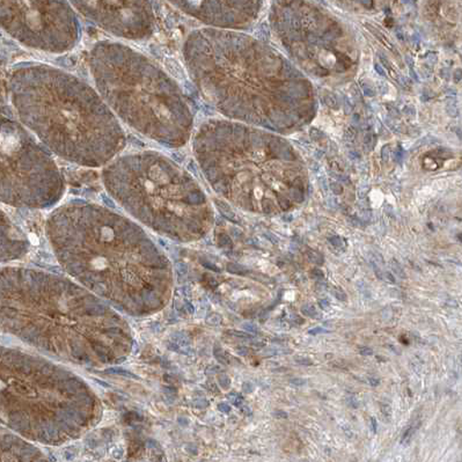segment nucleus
<instances>
[{
  "label": "nucleus",
  "mask_w": 462,
  "mask_h": 462,
  "mask_svg": "<svg viewBox=\"0 0 462 462\" xmlns=\"http://www.w3.org/2000/svg\"><path fill=\"white\" fill-rule=\"evenodd\" d=\"M182 57L203 97L232 120L288 133L313 118L316 101L309 80L251 36L200 28L188 34Z\"/></svg>",
  "instance_id": "nucleus-1"
},
{
  "label": "nucleus",
  "mask_w": 462,
  "mask_h": 462,
  "mask_svg": "<svg viewBox=\"0 0 462 462\" xmlns=\"http://www.w3.org/2000/svg\"><path fill=\"white\" fill-rule=\"evenodd\" d=\"M8 92L19 121L64 162L99 169L125 150L121 122L96 88L65 69L19 65L8 78Z\"/></svg>",
  "instance_id": "nucleus-2"
},
{
  "label": "nucleus",
  "mask_w": 462,
  "mask_h": 462,
  "mask_svg": "<svg viewBox=\"0 0 462 462\" xmlns=\"http://www.w3.org/2000/svg\"><path fill=\"white\" fill-rule=\"evenodd\" d=\"M89 73L117 120L157 144L180 149L194 134V114L177 80L128 44L100 41L89 51Z\"/></svg>",
  "instance_id": "nucleus-3"
},
{
  "label": "nucleus",
  "mask_w": 462,
  "mask_h": 462,
  "mask_svg": "<svg viewBox=\"0 0 462 462\" xmlns=\"http://www.w3.org/2000/svg\"><path fill=\"white\" fill-rule=\"evenodd\" d=\"M47 232L69 272L97 291L118 300L117 288H144L142 257L157 255L152 241L138 225L109 208L93 203L73 202L56 208L49 217ZM121 298V293H120Z\"/></svg>",
  "instance_id": "nucleus-4"
},
{
  "label": "nucleus",
  "mask_w": 462,
  "mask_h": 462,
  "mask_svg": "<svg viewBox=\"0 0 462 462\" xmlns=\"http://www.w3.org/2000/svg\"><path fill=\"white\" fill-rule=\"evenodd\" d=\"M191 141L204 178L224 198L247 202L263 189L288 198L278 191L284 187L297 203L305 199L304 166L283 138L236 122L211 120Z\"/></svg>",
  "instance_id": "nucleus-5"
},
{
  "label": "nucleus",
  "mask_w": 462,
  "mask_h": 462,
  "mask_svg": "<svg viewBox=\"0 0 462 462\" xmlns=\"http://www.w3.org/2000/svg\"><path fill=\"white\" fill-rule=\"evenodd\" d=\"M102 183L129 215L171 239L200 236L210 208L193 175L157 151L118 154L104 167Z\"/></svg>",
  "instance_id": "nucleus-6"
},
{
  "label": "nucleus",
  "mask_w": 462,
  "mask_h": 462,
  "mask_svg": "<svg viewBox=\"0 0 462 462\" xmlns=\"http://www.w3.org/2000/svg\"><path fill=\"white\" fill-rule=\"evenodd\" d=\"M270 22L289 54L310 75L333 78L353 71L354 42L328 12L308 0H275Z\"/></svg>",
  "instance_id": "nucleus-7"
},
{
  "label": "nucleus",
  "mask_w": 462,
  "mask_h": 462,
  "mask_svg": "<svg viewBox=\"0 0 462 462\" xmlns=\"http://www.w3.org/2000/svg\"><path fill=\"white\" fill-rule=\"evenodd\" d=\"M54 157L22 122L0 114V203L23 208L54 207L65 194Z\"/></svg>",
  "instance_id": "nucleus-8"
},
{
  "label": "nucleus",
  "mask_w": 462,
  "mask_h": 462,
  "mask_svg": "<svg viewBox=\"0 0 462 462\" xmlns=\"http://www.w3.org/2000/svg\"><path fill=\"white\" fill-rule=\"evenodd\" d=\"M0 30L44 54H67L81 40L79 20L68 0H0Z\"/></svg>",
  "instance_id": "nucleus-9"
},
{
  "label": "nucleus",
  "mask_w": 462,
  "mask_h": 462,
  "mask_svg": "<svg viewBox=\"0 0 462 462\" xmlns=\"http://www.w3.org/2000/svg\"><path fill=\"white\" fill-rule=\"evenodd\" d=\"M73 10L108 34L142 42L152 38L157 19L151 0H68Z\"/></svg>",
  "instance_id": "nucleus-10"
},
{
  "label": "nucleus",
  "mask_w": 462,
  "mask_h": 462,
  "mask_svg": "<svg viewBox=\"0 0 462 462\" xmlns=\"http://www.w3.org/2000/svg\"><path fill=\"white\" fill-rule=\"evenodd\" d=\"M180 12L211 28L241 30L251 26L263 0H167Z\"/></svg>",
  "instance_id": "nucleus-11"
},
{
  "label": "nucleus",
  "mask_w": 462,
  "mask_h": 462,
  "mask_svg": "<svg viewBox=\"0 0 462 462\" xmlns=\"http://www.w3.org/2000/svg\"><path fill=\"white\" fill-rule=\"evenodd\" d=\"M27 248V239L23 231L0 208V263L19 259Z\"/></svg>",
  "instance_id": "nucleus-12"
},
{
  "label": "nucleus",
  "mask_w": 462,
  "mask_h": 462,
  "mask_svg": "<svg viewBox=\"0 0 462 462\" xmlns=\"http://www.w3.org/2000/svg\"><path fill=\"white\" fill-rule=\"evenodd\" d=\"M35 449L0 424V461L32 460Z\"/></svg>",
  "instance_id": "nucleus-13"
},
{
  "label": "nucleus",
  "mask_w": 462,
  "mask_h": 462,
  "mask_svg": "<svg viewBox=\"0 0 462 462\" xmlns=\"http://www.w3.org/2000/svg\"><path fill=\"white\" fill-rule=\"evenodd\" d=\"M339 7L356 12H374L383 8L387 0H331Z\"/></svg>",
  "instance_id": "nucleus-14"
},
{
  "label": "nucleus",
  "mask_w": 462,
  "mask_h": 462,
  "mask_svg": "<svg viewBox=\"0 0 462 462\" xmlns=\"http://www.w3.org/2000/svg\"><path fill=\"white\" fill-rule=\"evenodd\" d=\"M308 256L310 263L314 264L322 265L325 263V256L322 255L320 252L313 251V249H309Z\"/></svg>",
  "instance_id": "nucleus-15"
},
{
  "label": "nucleus",
  "mask_w": 462,
  "mask_h": 462,
  "mask_svg": "<svg viewBox=\"0 0 462 462\" xmlns=\"http://www.w3.org/2000/svg\"><path fill=\"white\" fill-rule=\"evenodd\" d=\"M302 316L312 318V319H320L321 314L318 312L317 309L314 308L313 305H304L301 308Z\"/></svg>",
  "instance_id": "nucleus-16"
},
{
  "label": "nucleus",
  "mask_w": 462,
  "mask_h": 462,
  "mask_svg": "<svg viewBox=\"0 0 462 462\" xmlns=\"http://www.w3.org/2000/svg\"><path fill=\"white\" fill-rule=\"evenodd\" d=\"M417 428H419L417 427V424L411 425V427L408 428V430L403 433L402 439H401V444L404 445V447H407V445L411 443L412 437H414Z\"/></svg>",
  "instance_id": "nucleus-17"
},
{
  "label": "nucleus",
  "mask_w": 462,
  "mask_h": 462,
  "mask_svg": "<svg viewBox=\"0 0 462 462\" xmlns=\"http://www.w3.org/2000/svg\"><path fill=\"white\" fill-rule=\"evenodd\" d=\"M391 268L392 270H393V273H395L396 276H398L399 278H402V280H406V273H404L402 265L399 263L398 260L393 259L391 261Z\"/></svg>",
  "instance_id": "nucleus-18"
},
{
  "label": "nucleus",
  "mask_w": 462,
  "mask_h": 462,
  "mask_svg": "<svg viewBox=\"0 0 462 462\" xmlns=\"http://www.w3.org/2000/svg\"><path fill=\"white\" fill-rule=\"evenodd\" d=\"M227 269H228V272L233 273H238V275H246V273H248V270L246 268L243 267V265L235 264V263L228 264Z\"/></svg>",
  "instance_id": "nucleus-19"
},
{
  "label": "nucleus",
  "mask_w": 462,
  "mask_h": 462,
  "mask_svg": "<svg viewBox=\"0 0 462 462\" xmlns=\"http://www.w3.org/2000/svg\"><path fill=\"white\" fill-rule=\"evenodd\" d=\"M331 293H333L334 297L338 300L346 301L347 300L346 293L343 291L341 288H338V286H334L333 290H331Z\"/></svg>",
  "instance_id": "nucleus-20"
},
{
  "label": "nucleus",
  "mask_w": 462,
  "mask_h": 462,
  "mask_svg": "<svg viewBox=\"0 0 462 462\" xmlns=\"http://www.w3.org/2000/svg\"><path fill=\"white\" fill-rule=\"evenodd\" d=\"M310 277L313 278V280L322 281L325 280V273L321 269H312L310 270Z\"/></svg>",
  "instance_id": "nucleus-21"
},
{
  "label": "nucleus",
  "mask_w": 462,
  "mask_h": 462,
  "mask_svg": "<svg viewBox=\"0 0 462 462\" xmlns=\"http://www.w3.org/2000/svg\"><path fill=\"white\" fill-rule=\"evenodd\" d=\"M329 243L337 248L345 247V240L339 238V236H333V238H329Z\"/></svg>",
  "instance_id": "nucleus-22"
},
{
  "label": "nucleus",
  "mask_w": 462,
  "mask_h": 462,
  "mask_svg": "<svg viewBox=\"0 0 462 462\" xmlns=\"http://www.w3.org/2000/svg\"><path fill=\"white\" fill-rule=\"evenodd\" d=\"M294 361H296L297 364H300V365H304V366H312L313 365V362L310 361V358L301 357V356H297V357L294 358Z\"/></svg>",
  "instance_id": "nucleus-23"
},
{
  "label": "nucleus",
  "mask_w": 462,
  "mask_h": 462,
  "mask_svg": "<svg viewBox=\"0 0 462 462\" xmlns=\"http://www.w3.org/2000/svg\"><path fill=\"white\" fill-rule=\"evenodd\" d=\"M243 327L245 330L248 331V333H259V327H257L255 324H253V322H246V324H244Z\"/></svg>",
  "instance_id": "nucleus-24"
},
{
  "label": "nucleus",
  "mask_w": 462,
  "mask_h": 462,
  "mask_svg": "<svg viewBox=\"0 0 462 462\" xmlns=\"http://www.w3.org/2000/svg\"><path fill=\"white\" fill-rule=\"evenodd\" d=\"M382 411L383 416L387 417V419L391 420L392 417V408L390 404H382Z\"/></svg>",
  "instance_id": "nucleus-25"
},
{
  "label": "nucleus",
  "mask_w": 462,
  "mask_h": 462,
  "mask_svg": "<svg viewBox=\"0 0 462 462\" xmlns=\"http://www.w3.org/2000/svg\"><path fill=\"white\" fill-rule=\"evenodd\" d=\"M290 383H292L293 386L300 387L305 385L306 380L301 378H292L290 380Z\"/></svg>",
  "instance_id": "nucleus-26"
},
{
  "label": "nucleus",
  "mask_w": 462,
  "mask_h": 462,
  "mask_svg": "<svg viewBox=\"0 0 462 462\" xmlns=\"http://www.w3.org/2000/svg\"><path fill=\"white\" fill-rule=\"evenodd\" d=\"M382 280L386 282H391V283H395V278L392 275L391 273L383 272Z\"/></svg>",
  "instance_id": "nucleus-27"
},
{
  "label": "nucleus",
  "mask_w": 462,
  "mask_h": 462,
  "mask_svg": "<svg viewBox=\"0 0 462 462\" xmlns=\"http://www.w3.org/2000/svg\"><path fill=\"white\" fill-rule=\"evenodd\" d=\"M219 383H220V385H222L224 388L230 387V383H231L230 379H228V377H226V375H220Z\"/></svg>",
  "instance_id": "nucleus-28"
},
{
  "label": "nucleus",
  "mask_w": 462,
  "mask_h": 462,
  "mask_svg": "<svg viewBox=\"0 0 462 462\" xmlns=\"http://www.w3.org/2000/svg\"><path fill=\"white\" fill-rule=\"evenodd\" d=\"M220 321H222V319H220L219 316H217V314H215V316H211L210 318L208 319V324L214 325V326L219 325Z\"/></svg>",
  "instance_id": "nucleus-29"
},
{
  "label": "nucleus",
  "mask_w": 462,
  "mask_h": 462,
  "mask_svg": "<svg viewBox=\"0 0 462 462\" xmlns=\"http://www.w3.org/2000/svg\"><path fill=\"white\" fill-rule=\"evenodd\" d=\"M273 417H276V419H280V420H286V419H288L289 415H288V412H285L283 411H277L273 412Z\"/></svg>",
  "instance_id": "nucleus-30"
},
{
  "label": "nucleus",
  "mask_w": 462,
  "mask_h": 462,
  "mask_svg": "<svg viewBox=\"0 0 462 462\" xmlns=\"http://www.w3.org/2000/svg\"><path fill=\"white\" fill-rule=\"evenodd\" d=\"M347 404L351 408L357 409L359 407V402L357 399L355 398V396H351V398H347Z\"/></svg>",
  "instance_id": "nucleus-31"
},
{
  "label": "nucleus",
  "mask_w": 462,
  "mask_h": 462,
  "mask_svg": "<svg viewBox=\"0 0 462 462\" xmlns=\"http://www.w3.org/2000/svg\"><path fill=\"white\" fill-rule=\"evenodd\" d=\"M243 390L245 393L251 394L253 393V391H254V386H253L251 383H245L243 385Z\"/></svg>",
  "instance_id": "nucleus-32"
},
{
  "label": "nucleus",
  "mask_w": 462,
  "mask_h": 462,
  "mask_svg": "<svg viewBox=\"0 0 462 462\" xmlns=\"http://www.w3.org/2000/svg\"><path fill=\"white\" fill-rule=\"evenodd\" d=\"M359 354L362 356H372L374 355V350H372L369 346H363L361 349H359Z\"/></svg>",
  "instance_id": "nucleus-33"
},
{
  "label": "nucleus",
  "mask_w": 462,
  "mask_h": 462,
  "mask_svg": "<svg viewBox=\"0 0 462 462\" xmlns=\"http://www.w3.org/2000/svg\"><path fill=\"white\" fill-rule=\"evenodd\" d=\"M322 333H327V330L324 328H321V327H317V328L309 330V334H310V335H318V334H322Z\"/></svg>",
  "instance_id": "nucleus-34"
},
{
  "label": "nucleus",
  "mask_w": 462,
  "mask_h": 462,
  "mask_svg": "<svg viewBox=\"0 0 462 462\" xmlns=\"http://www.w3.org/2000/svg\"><path fill=\"white\" fill-rule=\"evenodd\" d=\"M230 398V400L232 401L233 403L236 404V406H240V404L243 403V398H240V396L238 395H231Z\"/></svg>",
  "instance_id": "nucleus-35"
},
{
  "label": "nucleus",
  "mask_w": 462,
  "mask_h": 462,
  "mask_svg": "<svg viewBox=\"0 0 462 462\" xmlns=\"http://www.w3.org/2000/svg\"><path fill=\"white\" fill-rule=\"evenodd\" d=\"M371 429H372V431H374V433H377L378 423H377V420H375L374 417H371Z\"/></svg>",
  "instance_id": "nucleus-36"
},
{
  "label": "nucleus",
  "mask_w": 462,
  "mask_h": 462,
  "mask_svg": "<svg viewBox=\"0 0 462 462\" xmlns=\"http://www.w3.org/2000/svg\"><path fill=\"white\" fill-rule=\"evenodd\" d=\"M236 353H238L240 356H247L249 350L247 349V347L245 346L236 347Z\"/></svg>",
  "instance_id": "nucleus-37"
},
{
  "label": "nucleus",
  "mask_w": 462,
  "mask_h": 462,
  "mask_svg": "<svg viewBox=\"0 0 462 462\" xmlns=\"http://www.w3.org/2000/svg\"><path fill=\"white\" fill-rule=\"evenodd\" d=\"M318 305L320 306L321 309L328 310L329 309V301L328 300H319Z\"/></svg>",
  "instance_id": "nucleus-38"
},
{
  "label": "nucleus",
  "mask_w": 462,
  "mask_h": 462,
  "mask_svg": "<svg viewBox=\"0 0 462 462\" xmlns=\"http://www.w3.org/2000/svg\"><path fill=\"white\" fill-rule=\"evenodd\" d=\"M369 383L371 386L377 387L380 383V380L378 378H370Z\"/></svg>",
  "instance_id": "nucleus-39"
},
{
  "label": "nucleus",
  "mask_w": 462,
  "mask_h": 462,
  "mask_svg": "<svg viewBox=\"0 0 462 462\" xmlns=\"http://www.w3.org/2000/svg\"><path fill=\"white\" fill-rule=\"evenodd\" d=\"M231 334L236 335V337H244V338L249 337L248 335H245L244 333H238V331H231Z\"/></svg>",
  "instance_id": "nucleus-40"
},
{
  "label": "nucleus",
  "mask_w": 462,
  "mask_h": 462,
  "mask_svg": "<svg viewBox=\"0 0 462 462\" xmlns=\"http://www.w3.org/2000/svg\"><path fill=\"white\" fill-rule=\"evenodd\" d=\"M219 408H220V411H222L224 412L230 411V407H228L227 404H220Z\"/></svg>",
  "instance_id": "nucleus-41"
},
{
  "label": "nucleus",
  "mask_w": 462,
  "mask_h": 462,
  "mask_svg": "<svg viewBox=\"0 0 462 462\" xmlns=\"http://www.w3.org/2000/svg\"><path fill=\"white\" fill-rule=\"evenodd\" d=\"M267 238L272 240L273 244H278V239L276 236H273V235H267Z\"/></svg>",
  "instance_id": "nucleus-42"
}]
</instances>
